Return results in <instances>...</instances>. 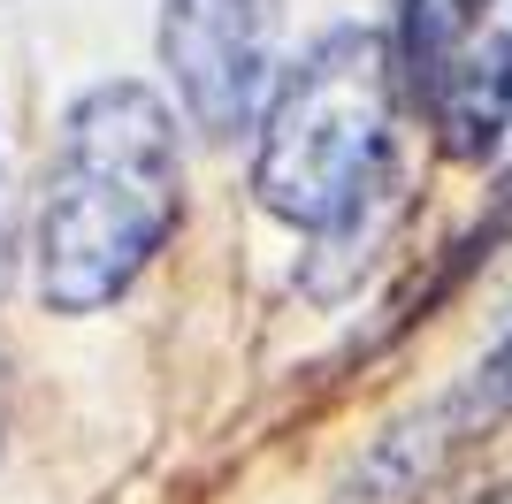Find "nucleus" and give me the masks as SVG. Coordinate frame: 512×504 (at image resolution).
I'll return each instance as SVG.
<instances>
[{"label": "nucleus", "mask_w": 512, "mask_h": 504, "mask_svg": "<svg viewBox=\"0 0 512 504\" xmlns=\"http://www.w3.org/2000/svg\"><path fill=\"white\" fill-rule=\"evenodd\" d=\"M176 222H184V146L169 100L138 77L77 92L39 199L46 314L115 306L176 237Z\"/></svg>", "instance_id": "f257e3e1"}, {"label": "nucleus", "mask_w": 512, "mask_h": 504, "mask_svg": "<svg viewBox=\"0 0 512 504\" xmlns=\"http://www.w3.org/2000/svg\"><path fill=\"white\" fill-rule=\"evenodd\" d=\"M390 115H398V62L383 31L360 23L321 31L260 107V207L314 237L352 230L390 191Z\"/></svg>", "instance_id": "f03ea898"}, {"label": "nucleus", "mask_w": 512, "mask_h": 504, "mask_svg": "<svg viewBox=\"0 0 512 504\" xmlns=\"http://www.w3.org/2000/svg\"><path fill=\"white\" fill-rule=\"evenodd\" d=\"M283 0H161V69L176 77V107L207 138H237L260 123L276 84Z\"/></svg>", "instance_id": "7ed1b4c3"}, {"label": "nucleus", "mask_w": 512, "mask_h": 504, "mask_svg": "<svg viewBox=\"0 0 512 504\" xmlns=\"http://www.w3.org/2000/svg\"><path fill=\"white\" fill-rule=\"evenodd\" d=\"M482 16L490 0H398V69L421 92H436L459 69V54L482 39Z\"/></svg>", "instance_id": "20e7f679"}, {"label": "nucleus", "mask_w": 512, "mask_h": 504, "mask_svg": "<svg viewBox=\"0 0 512 504\" xmlns=\"http://www.w3.org/2000/svg\"><path fill=\"white\" fill-rule=\"evenodd\" d=\"M474 405H490V413H512V344L482 367V382H474Z\"/></svg>", "instance_id": "39448f33"}, {"label": "nucleus", "mask_w": 512, "mask_h": 504, "mask_svg": "<svg viewBox=\"0 0 512 504\" xmlns=\"http://www.w3.org/2000/svg\"><path fill=\"white\" fill-rule=\"evenodd\" d=\"M0 451H8V367H0Z\"/></svg>", "instance_id": "423d86ee"}, {"label": "nucleus", "mask_w": 512, "mask_h": 504, "mask_svg": "<svg viewBox=\"0 0 512 504\" xmlns=\"http://www.w3.org/2000/svg\"><path fill=\"white\" fill-rule=\"evenodd\" d=\"M0 283H8V222H0Z\"/></svg>", "instance_id": "0eeeda50"}]
</instances>
